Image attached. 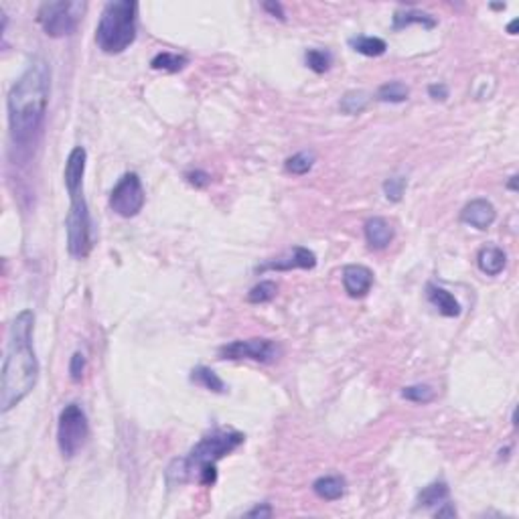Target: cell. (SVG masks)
<instances>
[{"instance_id": "cell-1", "label": "cell", "mask_w": 519, "mask_h": 519, "mask_svg": "<svg viewBox=\"0 0 519 519\" xmlns=\"http://www.w3.org/2000/svg\"><path fill=\"white\" fill-rule=\"evenodd\" d=\"M51 94V70L49 63L35 57L25 73L13 85L6 106L11 136L18 146H28L41 130Z\"/></svg>"}, {"instance_id": "cell-2", "label": "cell", "mask_w": 519, "mask_h": 519, "mask_svg": "<svg viewBox=\"0 0 519 519\" xmlns=\"http://www.w3.org/2000/svg\"><path fill=\"white\" fill-rule=\"evenodd\" d=\"M33 327L35 315L23 310L16 315L11 327V341L2 365V381H0V408L9 412L11 408L21 404L39 379V361L33 351Z\"/></svg>"}, {"instance_id": "cell-3", "label": "cell", "mask_w": 519, "mask_h": 519, "mask_svg": "<svg viewBox=\"0 0 519 519\" xmlns=\"http://www.w3.org/2000/svg\"><path fill=\"white\" fill-rule=\"evenodd\" d=\"M246 436L238 430H215L197 442L187 459H177L167 471L169 485H181L189 481L193 473H201L205 466H215L225 454L234 452L239 444H244Z\"/></svg>"}, {"instance_id": "cell-4", "label": "cell", "mask_w": 519, "mask_h": 519, "mask_svg": "<svg viewBox=\"0 0 519 519\" xmlns=\"http://www.w3.org/2000/svg\"><path fill=\"white\" fill-rule=\"evenodd\" d=\"M136 11H138V4L130 2V0H114L106 4L98 28H96V43L104 53L118 55L134 43Z\"/></svg>"}, {"instance_id": "cell-5", "label": "cell", "mask_w": 519, "mask_h": 519, "mask_svg": "<svg viewBox=\"0 0 519 519\" xmlns=\"http://www.w3.org/2000/svg\"><path fill=\"white\" fill-rule=\"evenodd\" d=\"M84 11L85 4L82 2H65V0L45 2L37 13V21L45 31V35L59 39V37H67L77 28Z\"/></svg>"}, {"instance_id": "cell-6", "label": "cell", "mask_w": 519, "mask_h": 519, "mask_svg": "<svg viewBox=\"0 0 519 519\" xmlns=\"http://www.w3.org/2000/svg\"><path fill=\"white\" fill-rule=\"evenodd\" d=\"M87 436H89V424H87V416L82 406L70 404L63 408L59 414V426H57V442H59L61 454L73 459L84 449Z\"/></svg>"}, {"instance_id": "cell-7", "label": "cell", "mask_w": 519, "mask_h": 519, "mask_svg": "<svg viewBox=\"0 0 519 519\" xmlns=\"http://www.w3.org/2000/svg\"><path fill=\"white\" fill-rule=\"evenodd\" d=\"M67 227V248L73 258H85L92 252V219L84 195L71 197L70 213L65 219Z\"/></svg>"}, {"instance_id": "cell-8", "label": "cell", "mask_w": 519, "mask_h": 519, "mask_svg": "<svg viewBox=\"0 0 519 519\" xmlns=\"http://www.w3.org/2000/svg\"><path fill=\"white\" fill-rule=\"evenodd\" d=\"M144 187L136 173H126L110 193V207L120 217H134L144 207Z\"/></svg>"}, {"instance_id": "cell-9", "label": "cell", "mask_w": 519, "mask_h": 519, "mask_svg": "<svg viewBox=\"0 0 519 519\" xmlns=\"http://www.w3.org/2000/svg\"><path fill=\"white\" fill-rule=\"evenodd\" d=\"M278 355V345L272 339H248L234 341L219 349L222 359H252L260 364H270Z\"/></svg>"}, {"instance_id": "cell-10", "label": "cell", "mask_w": 519, "mask_h": 519, "mask_svg": "<svg viewBox=\"0 0 519 519\" xmlns=\"http://www.w3.org/2000/svg\"><path fill=\"white\" fill-rule=\"evenodd\" d=\"M85 160H87V153H85L84 146H75L67 156L65 170H63V181H65V189H67L70 197L82 195Z\"/></svg>"}, {"instance_id": "cell-11", "label": "cell", "mask_w": 519, "mask_h": 519, "mask_svg": "<svg viewBox=\"0 0 519 519\" xmlns=\"http://www.w3.org/2000/svg\"><path fill=\"white\" fill-rule=\"evenodd\" d=\"M317 266V256L310 252L309 248H302V246H295L288 253H284L280 258H274L266 262L264 266H260V272H266V270H295V268H302V270H310V268Z\"/></svg>"}, {"instance_id": "cell-12", "label": "cell", "mask_w": 519, "mask_h": 519, "mask_svg": "<svg viewBox=\"0 0 519 519\" xmlns=\"http://www.w3.org/2000/svg\"><path fill=\"white\" fill-rule=\"evenodd\" d=\"M495 217H497V211L493 207L491 201H487V199H475V201H471L463 209V213H461L463 224L471 225L475 229H481V231L489 229L493 222H495Z\"/></svg>"}, {"instance_id": "cell-13", "label": "cell", "mask_w": 519, "mask_h": 519, "mask_svg": "<svg viewBox=\"0 0 519 519\" xmlns=\"http://www.w3.org/2000/svg\"><path fill=\"white\" fill-rule=\"evenodd\" d=\"M371 284H373V274L369 268L359 264H349L343 268V286L347 295L353 298H361L367 295L371 290Z\"/></svg>"}, {"instance_id": "cell-14", "label": "cell", "mask_w": 519, "mask_h": 519, "mask_svg": "<svg viewBox=\"0 0 519 519\" xmlns=\"http://www.w3.org/2000/svg\"><path fill=\"white\" fill-rule=\"evenodd\" d=\"M365 239L371 250H383L393 239V227L383 217H371L365 222Z\"/></svg>"}, {"instance_id": "cell-15", "label": "cell", "mask_w": 519, "mask_h": 519, "mask_svg": "<svg viewBox=\"0 0 519 519\" xmlns=\"http://www.w3.org/2000/svg\"><path fill=\"white\" fill-rule=\"evenodd\" d=\"M426 296L430 300V305L435 307L440 315L444 317H459L461 315V305L454 296L450 295L449 290L436 286V284H428L426 286Z\"/></svg>"}, {"instance_id": "cell-16", "label": "cell", "mask_w": 519, "mask_h": 519, "mask_svg": "<svg viewBox=\"0 0 519 519\" xmlns=\"http://www.w3.org/2000/svg\"><path fill=\"white\" fill-rule=\"evenodd\" d=\"M479 270L487 276H499L507 264V256L497 246H485L477 256Z\"/></svg>"}, {"instance_id": "cell-17", "label": "cell", "mask_w": 519, "mask_h": 519, "mask_svg": "<svg viewBox=\"0 0 519 519\" xmlns=\"http://www.w3.org/2000/svg\"><path fill=\"white\" fill-rule=\"evenodd\" d=\"M312 489L324 501H337V499L343 497V493H345V479L337 477V475L321 477L315 481Z\"/></svg>"}, {"instance_id": "cell-18", "label": "cell", "mask_w": 519, "mask_h": 519, "mask_svg": "<svg viewBox=\"0 0 519 519\" xmlns=\"http://www.w3.org/2000/svg\"><path fill=\"white\" fill-rule=\"evenodd\" d=\"M410 25H424L426 28H432L436 25V21L430 14L416 11V9H406V11H398L393 14V28L395 31L406 28Z\"/></svg>"}, {"instance_id": "cell-19", "label": "cell", "mask_w": 519, "mask_h": 519, "mask_svg": "<svg viewBox=\"0 0 519 519\" xmlns=\"http://www.w3.org/2000/svg\"><path fill=\"white\" fill-rule=\"evenodd\" d=\"M349 45L365 57H379L388 51V43L379 37H367V35H359V37H353L349 39Z\"/></svg>"}, {"instance_id": "cell-20", "label": "cell", "mask_w": 519, "mask_h": 519, "mask_svg": "<svg viewBox=\"0 0 519 519\" xmlns=\"http://www.w3.org/2000/svg\"><path fill=\"white\" fill-rule=\"evenodd\" d=\"M449 485L442 481L430 483L418 493V507H435L438 503H444L449 499Z\"/></svg>"}, {"instance_id": "cell-21", "label": "cell", "mask_w": 519, "mask_h": 519, "mask_svg": "<svg viewBox=\"0 0 519 519\" xmlns=\"http://www.w3.org/2000/svg\"><path fill=\"white\" fill-rule=\"evenodd\" d=\"M191 381H195L199 386H203V388L209 390V392L215 393L225 392V383L222 381V378H219L215 371H211L209 367H205V365H199V367H195V369L191 371Z\"/></svg>"}, {"instance_id": "cell-22", "label": "cell", "mask_w": 519, "mask_h": 519, "mask_svg": "<svg viewBox=\"0 0 519 519\" xmlns=\"http://www.w3.org/2000/svg\"><path fill=\"white\" fill-rule=\"evenodd\" d=\"M187 63H189V59H187V57L177 55V53H169V51L158 53V55L153 57V61H151L153 70L169 71V73H177V71H181Z\"/></svg>"}, {"instance_id": "cell-23", "label": "cell", "mask_w": 519, "mask_h": 519, "mask_svg": "<svg viewBox=\"0 0 519 519\" xmlns=\"http://www.w3.org/2000/svg\"><path fill=\"white\" fill-rule=\"evenodd\" d=\"M408 96H410V89H408L406 84L402 82H390V84H383L378 89L376 98L379 102H390V104H402L406 102Z\"/></svg>"}, {"instance_id": "cell-24", "label": "cell", "mask_w": 519, "mask_h": 519, "mask_svg": "<svg viewBox=\"0 0 519 519\" xmlns=\"http://www.w3.org/2000/svg\"><path fill=\"white\" fill-rule=\"evenodd\" d=\"M367 104H369V96L365 92H347L339 102V108L343 114L355 116V114L364 112Z\"/></svg>"}, {"instance_id": "cell-25", "label": "cell", "mask_w": 519, "mask_h": 519, "mask_svg": "<svg viewBox=\"0 0 519 519\" xmlns=\"http://www.w3.org/2000/svg\"><path fill=\"white\" fill-rule=\"evenodd\" d=\"M278 293V286L276 282L272 280H262L260 284H256L252 290L248 293V300L253 305H262V302H270Z\"/></svg>"}, {"instance_id": "cell-26", "label": "cell", "mask_w": 519, "mask_h": 519, "mask_svg": "<svg viewBox=\"0 0 519 519\" xmlns=\"http://www.w3.org/2000/svg\"><path fill=\"white\" fill-rule=\"evenodd\" d=\"M435 390L426 383H418V386H408L402 390V398H406L410 402H416V404H428L435 400Z\"/></svg>"}, {"instance_id": "cell-27", "label": "cell", "mask_w": 519, "mask_h": 519, "mask_svg": "<svg viewBox=\"0 0 519 519\" xmlns=\"http://www.w3.org/2000/svg\"><path fill=\"white\" fill-rule=\"evenodd\" d=\"M305 59H307L309 70H312L315 73H324V71L331 67V61H333L331 53L323 51V49H309Z\"/></svg>"}, {"instance_id": "cell-28", "label": "cell", "mask_w": 519, "mask_h": 519, "mask_svg": "<svg viewBox=\"0 0 519 519\" xmlns=\"http://www.w3.org/2000/svg\"><path fill=\"white\" fill-rule=\"evenodd\" d=\"M315 165V155L312 153H298L286 160V170L293 175H307Z\"/></svg>"}, {"instance_id": "cell-29", "label": "cell", "mask_w": 519, "mask_h": 519, "mask_svg": "<svg viewBox=\"0 0 519 519\" xmlns=\"http://www.w3.org/2000/svg\"><path fill=\"white\" fill-rule=\"evenodd\" d=\"M406 185L408 181L404 177H392V179L383 182V193H386V197L390 201L398 203L402 199V195H404V191H406Z\"/></svg>"}, {"instance_id": "cell-30", "label": "cell", "mask_w": 519, "mask_h": 519, "mask_svg": "<svg viewBox=\"0 0 519 519\" xmlns=\"http://www.w3.org/2000/svg\"><path fill=\"white\" fill-rule=\"evenodd\" d=\"M85 369V355L82 351H75L70 361V376L73 381H82Z\"/></svg>"}, {"instance_id": "cell-31", "label": "cell", "mask_w": 519, "mask_h": 519, "mask_svg": "<svg viewBox=\"0 0 519 519\" xmlns=\"http://www.w3.org/2000/svg\"><path fill=\"white\" fill-rule=\"evenodd\" d=\"M187 179L191 185H195V187H205V185H209V175L205 173V170H191L189 175H187Z\"/></svg>"}, {"instance_id": "cell-32", "label": "cell", "mask_w": 519, "mask_h": 519, "mask_svg": "<svg viewBox=\"0 0 519 519\" xmlns=\"http://www.w3.org/2000/svg\"><path fill=\"white\" fill-rule=\"evenodd\" d=\"M428 94L436 102H444V99L449 98V87L444 84H432L428 87Z\"/></svg>"}, {"instance_id": "cell-33", "label": "cell", "mask_w": 519, "mask_h": 519, "mask_svg": "<svg viewBox=\"0 0 519 519\" xmlns=\"http://www.w3.org/2000/svg\"><path fill=\"white\" fill-rule=\"evenodd\" d=\"M246 515L248 518H270L272 515V507L268 506V503H262V506L253 507L252 511H248Z\"/></svg>"}, {"instance_id": "cell-34", "label": "cell", "mask_w": 519, "mask_h": 519, "mask_svg": "<svg viewBox=\"0 0 519 519\" xmlns=\"http://www.w3.org/2000/svg\"><path fill=\"white\" fill-rule=\"evenodd\" d=\"M264 9H266L272 16H278L280 21L286 18V16H284V11H282V4H278V2H264Z\"/></svg>"}, {"instance_id": "cell-35", "label": "cell", "mask_w": 519, "mask_h": 519, "mask_svg": "<svg viewBox=\"0 0 519 519\" xmlns=\"http://www.w3.org/2000/svg\"><path fill=\"white\" fill-rule=\"evenodd\" d=\"M442 509L436 511V518H454L457 515V509L450 506V503H442Z\"/></svg>"}, {"instance_id": "cell-36", "label": "cell", "mask_w": 519, "mask_h": 519, "mask_svg": "<svg viewBox=\"0 0 519 519\" xmlns=\"http://www.w3.org/2000/svg\"><path fill=\"white\" fill-rule=\"evenodd\" d=\"M515 27H518V18H515V21H513V23H511V25L507 27V31H509L511 35H515Z\"/></svg>"}, {"instance_id": "cell-37", "label": "cell", "mask_w": 519, "mask_h": 519, "mask_svg": "<svg viewBox=\"0 0 519 519\" xmlns=\"http://www.w3.org/2000/svg\"><path fill=\"white\" fill-rule=\"evenodd\" d=\"M515 179H518V177H511V181H509V189H515Z\"/></svg>"}]
</instances>
